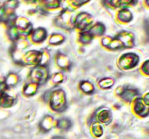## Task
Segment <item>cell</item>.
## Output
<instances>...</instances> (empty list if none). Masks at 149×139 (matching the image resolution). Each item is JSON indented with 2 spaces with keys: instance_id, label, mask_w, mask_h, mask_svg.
<instances>
[{
  "instance_id": "ba28073f",
  "label": "cell",
  "mask_w": 149,
  "mask_h": 139,
  "mask_svg": "<svg viewBox=\"0 0 149 139\" xmlns=\"http://www.w3.org/2000/svg\"><path fill=\"white\" fill-rule=\"evenodd\" d=\"M53 139H63V138L61 137H55V138H53Z\"/></svg>"
},
{
  "instance_id": "5b68a950",
  "label": "cell",
  "mask_w": 149,
  "mask_h": 139,
  "mask_svg": "<svg viewBox=\"0 0 149 139\" xmlns=\"http://www.w3.org/2000/svg\"><path fill=\"white\" fill-rule=\"evenodd\" d=\"M135 95V92H133L132 91H127L125 92H124L123 97L127 100H129L132 98V97Z\"/></svg>"
},
{
  "instance_id": "7a4b0ae2",
  "label": "cell",
  "mask_w": 149,
  "mask_h": 139,
  "mask_svg": "<svg viewBox=\"0 0 149 139\" xmlns=\"http://www.w3.org/2000/svg\"><path fill=\"white\" fill-rule=\"evenodd\" d=\"M144 100H142L141 98H139L136 101L135 103V109L138 114L140 115H147L148 113V104H144Z\"/></svg>"
},
{
  "instance_id": "277c9868",
  "label": "cell",
  "mask_w": 149,
  "mask_h": 139,
  "mask_svg": "<svg viewBox=\"0 0 149 139\" xmlns=\"http://www.w3.org/2000/svg\"><path fill=\"white\" fill-rule=\"evenodd\" d=\"M119 18L124 22H128L132 19V14L128 10H122L119 12Z\"/></svg>"
},
{
  "instance_id": "52a82bcc",
  "label": "cell",
  "mask_w": 149,
  "mask_h": 139,
  "mask_svg": "<svg viewBox=\"0 0 149 139\" xmlns=\"http://www.w3.org/2000/svg\"><path fill=\"white\" fill-rule=\"evenodd\" d=\"M81 21H87V18L85 19V17H84V18H83V20H81ZM82 25H83V26H85V25H84V23H79V26H80V27H81V26Z\"/></svg>"
},
{
  "instance_id": "6da1fadb",
  "label": "cell",
  "mask_w": 149,
  "mask_h": 139,
  "mask_svg": "<svg viewBox=\"0 0 149 139\" xmlns=\"http://www.w3.org/2000/svg\"><path fill=\"white\" fill-rule=\"evenodd\" d=\"M138 62V57L134 54H127L124 55L120 60V64L122 67L126 69L135 66Z\"/></svg>"
},
{
  "instance_id": "8992f818",
  "label": "cell",
  "mask_w": 149,
  "mask_h": 139,
  "mask_svg": "<svg viewBox=\"0 0 149 139\" xmlns=\"http://www.w3.org/2000/svg\"><path fill=\"white\" fill-rule=\"evenodd\" d=\"M68 122H68V120H61V121H59V122H58V126H59V127H61V128L62 129H67L69 127Z\"/></svg>"
},
{
  "instance_id": "3957f363",
  "label": "cell",
  "mask_w": 149,
  "mask_h": 139,
  "mask_svg": "<svg viewBox=\"0 0 149 139\" xmlns=\"http://www.w3.org/2000/svg\"><path fill=\"white\" fill-rule=\"evenodd\" d=\"M111 119V114L110 111H107V110H104L102 111L99 115V120L104 123H108L110 122Z\"/></svg>"
}]
</instances>
